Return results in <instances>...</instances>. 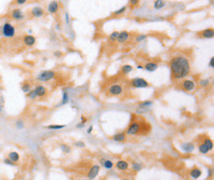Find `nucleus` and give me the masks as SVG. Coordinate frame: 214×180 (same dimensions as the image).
Listing matches in <instances>:
<instances>
[{"instance_id":"3","label":"nucleus","mask_w":214,"mask_h":180,"mask_svg":"<svg viewBox=\"0 0 214 180\" xmlns=\"http://www.w3.org/2000/svg\"><path fill=\"white\" fill-rule=\"evenodd\" d=\"M15 27L10 23H5L3 26H2V36L4 38H11L15 36Z\"/></svg>"},{"instance_id":"22","label":"nucleus","mask_w":214,"mask_h":180,"mask_svg":"<svg viewBox=\"0 0 214 180\" xmlns=\"http://www.w3.org/2000/svg\"><path fill=\"white\" fill-rule=\"evenodd\" d=\"M8 158H9L10 160H12L15 164V162H19L20 156H19V154L17 153V152H11V153H9V155H8Z\"/></svg>"},{"instance_id":"47","label":"nucleus","mask_w":214,"mask_h":180,"mask_svg":"<svg viewBox=\"0 0 214 180\" xmlns=\"http://www.w3.org/2000/svg\"><path fill=\"white\" fill-rule=\"evenodd\" d=\"M92 131H93V126H90V127L88 128V130H87V133H88V134H90V133H91Z\"/></svg>"},{"instance_id":"5","label":"nucleus","mask_w":214,"mask_h":180,"mask_svg":"<svg viewBox=\"0 0 214 180\" xmlns=\"http://www.w3.org/2000/svg\"><path fill=\"white\" fill-rule=\"evenodd\" d=\"M55 76V72L51 71V70H46V71H44L38 75V80L42 81V82H46V81H50L53 77Z\"/></svg>"},{"instance_id":"41","label":"nucleus","mask_w":214,"mask_h":180,"mask_svg":"<svg viewBox=\"0 0 214 180\" xmlns=\"http://www.w3.org/2000/svg\"><path fill=\"white\" fill-rule=\"evenodd\" d=\"M208 66H209L210 68H214V57H211L210 60H209Z\"/></svg>"},{"instance_id":"28","label":"nucleus","mask_w":214,"mask_h":180,"mask_svg":"<svg viewBox=\"0 0 214 180\" xmlns=\"http://www.w3.org/2000/svg\"><path fill=\"white\" fill-rule=\"evenodd\" d=\"M131 169L133 171H135V172H138V171H140L141 169H142V165H141L140 164H138V162H132V164H131Z\"/></svg>"},{"instance_id":"51","label":"nucleus","mask_w":214,"mask_h":180,"mask_svg":"<svg viewBox=\"0 0 214 180\" xmlns=\"http://www.w3.org/2000/svg\"><path fill=\"white\" fill-rule=\"evenodd\" d=\"M2 111V106H1V102H0V112Z\"/></svg>"},{"instance_id":"24","label":"nucleus","mask_w":214,"mask_h":180,"mask_svg":"<svg viewBox=\"0 0 214 180\" xmlns=\"http://www.w3.org/2000/svg\"><path fill=\"white\" fill-rule=\"evenodd\" d=\"M165 5H166V2L162 1V0H156V1H154V8L157 10L162 9L163 7H165Z\"/></svg>"},{"instance_id":"43","label":"nucleus","mask_w":214,"mask_h":180,"mask_svg":"<svg viewBox=\"0 0 214 180\" xmlns=\"http://www.w3.org/2000/svg\"><path fill=\"white\" fill-rule=\"evenodd\" d=\"M26 2H27L26 0H17L16 3L18 4V5H23V4H25Z\"/></svg>"},{"instance_id":"36","label":"nucleus","mask_w":214,"mask_h":180,"mask_svg":"<svg viewBox=\"0 0 214 180\" xmlns=\"http://www.w3.org/2000/svg\"><path fill=\"white\" fill-rule=\"evenodd\" d=\"M146 38H147V36L146 35H139V36H136L135 42H141L142 40H146Z\"/></svg>"},{"instance_id":"38","label":"nucleus","mask_w":214,"mask_h":180,"mask_svg":"<svg viewBox=\"0 0 214 180\" xmlns=\"http://www.w3.org/2000/svg\"><path fill=\"white\" fill-rule=\"evenodd\" d=\"M3 162H4L5 164H7V165H10V166H14V165H15L14 162H13L12 160H10L9 158H4V160H3Z\"/></svg>"},{"instance_id":"39","label":"nucleus","mask_w":214,"mask_h":180,"mask_svg":"<svg viewBox=\"0 0 214 180\" xmlns=\"http://www.w3.org/2000/svg\"><path fill=\"white\" fill-rule=\"evenodd\" d=\"M74 145H75L76 147H78V148H85V147H86L85 143L82 142V141H77V142L74 143Z\"/></svg>"},{"instance_id":"25","label":"nucleus","mask_w":214,"mask_h":180,"mask_svg":"<svg viewBox=\"0 0 214 180\" xmlns=\"http://www.w3.org/2000/svg\"><path fill=\"white\" fill-rule=\"evenodd\" d=\"M202 144L206 146L207 149H208L209 151H211V150L213 149V142H212V140H211L210 138H205L204 140H203Z\"/></svg>"},{"instance_id":"26","label":"nucleus","mask_w":214,"mask_h":180,"mask_svg":"<svg viewBox=\"0 0 214 180\" xmlns=\"http://www.w3.org/2000/svg\"><path fill=\"white\" fill-rule=\"evenodd\" d=\"M132 70H133V67H132L131 65H129V64H125V65H123V67H121V72L125 75H127L128 73H130Z\"/></svg>"},{"instance_id":"48","label":"nucleus","mask_w":214,"mask_h":180,"mask_svg":"<svg viewBox=\"0 0 214 180\" xmlns=\"http://www.w3.org/2000/svg\"><path fill=\"white\" fill-rule=\"evenodd\" d=\"M65 18H66V23H69V15H68V13H66L65 14Z\"/></svg>"},{"instance_id":"4","label":"nucleus","mask_w":214,"mask_h":180,"mask_svg":"<svg viewBox=\"0 0 214 180\" xmlns=\"http://www.w3.org/2000/svg\"><path fill=\"white\" fill-rule=\"evenodd\" d=\"M129 84L132 88H135V89H144V88H148L150 86L149 83L143 78L132 79V80L129 81Z\"/></svg>"},{"instance_id":"33","label":"nucleus","mask_w":214,"mask_h":180,"mask_svg":"<svg viewBox=\"0 0 214 180\" xmlns=\"http://www.w3.org/2000/svg\"><path fill=\"white\" fill-rule=\"evenodd\" d=\"M60 149H61V151H62L63 153H65V154H69L70 152H71V148H70L69 146L65 145V144H61L60 145Z\"/></svg>"},{"instance_id":"45","label":"nucleus","mask_w":214,"mask_h":180,"mask_svg":"<svg viewBox=\"0 0 214 180\" xmlns=\"http://www.w3.org/2000/svg\"><path fill=\"white\" fill-rule=\"evenodd\" d=\"M81 122H82V123H84V124L87 122V118L85 116H83V115L81 116Z\"/></svg>"},{"instance_id":"23","label":"nucleus","mask_w":214,"mask_h":180,"mask_svg":"<svg viewBox=\"0 0 214 180\" xmlns=\"http://www.w3.org/2000/svg\"><path fill=\"white\" fill-rule=\"evenodd\" d=\"M152 105H153V102H152V100H144V102H140V104H138L139 107L143 108V109H145L147 107H150V106H152Z\"/></svg>"},{"instance_id":"31","label":"nucleus","mask_w":214,"mask_h":180,"mask_svg":"<svg viewBox=\"0 0 214 180\" xmlns=\"http://www.w3.org/2000/svg\"><path fill=\"white\" fill-rule=\"evenodd\" d=\"M125 10H126V6H123V7H121V8H119V10H117V11H115V12H113V16H119V15H121V14H123V13L125 12Z\"/></svg>"},{"instance_id":"35","label":"nucleus","mask_w":214,"mask_h":180,"mask_svg":"<svg viewBox=\"0 0 214 180\" xmlns=\"http://www.w3.org/2000/svg\"><path fill=\"white\" fill-rule=\"evenodd\" d=\"M209 83H210L209 79H202V80L199 81V86H201V87H207V86L209 85Z\"/></svg>"},{"instance_id":"40","label":"nucleus","mask_w":214,"mask_h":180,"mask_svg":"<svg viewBox=\"0 0 214 180\" xmlns=\"http://www.w3.org/2000/svg\"><path fill=\"white\" fill-rule=\"evenodd\" d=\"M16 127L18 128V129H23V127H24V123H23L22 120H18V121L16 122Z\"/></svg>"},{"instance_id":"10","label":"nucleus","mask_w":214,"mask_h":180,"mask_svg":"<svg viewBox=\"0 0 214 180\" xmlns=\"http://www.w3.org/2000/svg\"><path fill=\"white\" fill-rule=\"evenodd\" d=\"M129 36H130V34L128 33L127 31L121 32V33L119 34V36H117V42H119V44H123V42H125L126 40L129 38Z\"/></svg>"},{"instance_id":"52","label":"nucleus","mask_w":214,"mask_h":180,"mask_svg":"<svg viewBox=\"0 0 214 180\" xmlns=\"http://www.w3.org/2000/svg\"><path fill=\"white\" fill-rule=\"evenodd\" d=\"M123 180H129V179H127V178H123Z\"/></svg>"},{"instance_id":"29","label":"nucleus","mask_w":214,"mask_h":180,"mask_svg":"<svg viewBox=\"0 0 214 180\" xmlns=\"http://www.w3.org/2000/svg\"><path fill=\"white\" fill-rule=\"evenodd\" d=\"M198 151H199L200 154H203V155H206V154H208L209 150L207 149V147L205 145H203L202 143L198 146Z\"/></svg>"},{"instance_id":"19","label":"nucleus","mask_w":214,"mask_h":180,"mask_svg":"<svg viewBox=\"0 0 214 180\" xmlns=\"http://www.w3.org/2000/svg\"><path fill=\"white\" fill-rule=\"evenodd\" d=\"M113 140L115 142H125L126 140V134L125 132H119L117 133L113 136Z\"/></svg>"},{"instance_id":"21","label":"nucleus","mask_w":214,"mask_h":180,"mask_svg":"<svg viewBox=\"0 0 214 180\" xmlns=\"http://www.w3.org/2000/svg\"><path fill=\"white\" fill-rule=\"evenodd\" d=\"M181 148L186 153H190L194 150V145L192 143H186V144L181 145Z\"/></svg>"},{"instance_id":"17","label":"nucleus","mask_w":214,"mask_h":180,"mask_svg":"<svg viewBox=\"0 0 214 180\" xmlns=\"http://www.w3.org/2000/svg\"><path fill=\"white\" fill-rule=\"evenodd\" d=\"M199 35L203 38H212L214 36V31L213 29H205L202 32H200Z\"/></svg>"},{"instance_id":"37","label":"nucleus","mask_w":214,"mask_h":180,"mask_svg":"<svg viewBox=\"0 0 214 180\" xmlns=\"http://www.w3.org/2000/svg\"><path fill=\"white\" fill-rule=\"evenodd\" d=\"M28 95V98H30V100H35L36 98H38L37 95H36V92L34 91V90H32L31 92H30L29 94H27Z\"/></svg>"},{"instance_id":"2","label":"nucleus","mask_w":214,"mask_h":180,"mask_svg":"<svg viewBox=\"0 0 214 180\" xmlns=\"http://www.w3.org/2000/svg\"><path fill=\"white\" fill-rule=\"evenodd\" d=\"M143 129V125L139 121H132L129 124L127 130H126L125 134L127 136H133V135H137L140 133L141 130Z\"/></svg>"},{"instance_id":"14","label":"nucleus","mask_w":214,"mask_h":180,"mask_svg":"<svg viewBox=\"0 0 214 180\" xmlns=\"http://www.w3.org/2000/svg\"><path fill=\"white\" fill-rule=\"evenodd\" d=\"M59 8V4L57 1H51L48 6V11L50 13V14H55L57 11H58Z\"/></svg>"},{"instance_id":"15","label":"nucleus","mask_w":214,"mask_h":180,"mask_svg":"<svg viewBox=\"0 0 214 180\" xmlns=\"http://www.w3.org/2000/svg\"><path fill=\"white\" fill-rule=\"evenodd\" d=\"M34 91L36 92V95H37V96H40V98H42V96H44L46 95V88L44 87V86L42 85H38L37 86V87L34 89Z\"/></svg>"},{"instance_id":"46","label":"nucleus","mask_w":214,"mask_h":180,"mask_svg":"<svg viewBox=\"0 0 214 180\" xmlns=\"http://www.w3.org/2000/svg\"><path fill=\"white\" fill-rule=\"evenodd\" d=\"M84 126H85V124L81 122V123L77 124V126H76V127H77V128H83V127H84Z\"/></svg>"},{"instance_id":"42","label":"nucleus","mask_w":214,"mask_h":180,"mask_svg":"<svg viewBox=\"0 0 214 180\" xmlns=\"http://www.w3.org/2000/svg\"><path fill=\"white\" fill-rule=\"evenodd\" d=\"M129 3H130V5H131V6H136V5H138V4H139V1H138V0H130Z\"/></svg>"},{"instance_id":"49","label":"nucleus","mask_w":214,"mask_h":180,"mask_svg":"<svg viewBox=\"0 0 214 180\" xmlns=\"http://www.w3.org/2000/svg\"><path fill=\"white\" fill-rule=\"evenodd\" d=\"M211 175H212V169L209 168L208 169V177H211Z\"/></svg>"},{"instance_id":"11","label":"nucleus","mask_w":214,"mask_h":180,"mask_svg":"<svg viewBox=\"0 0 214 180\" xmlns=\"http://www.w3.org/2000/svg\"><path fill=\"white\" fill-rule=\"evenodd\" d=\"M158 64L156 62H147L144 66H143V69L146 70L148 72H155L156 70L158 69Z\"/></svg>"},{"instance_id":"13","label":"nucleus","mask_w":214,"mask_h":180,"mask_svg":"<svg viewBox=\"0 0 214 180\" xmlns=\"http://www.w3.org/2000/svg\"><path fill=\"white\" fill-rule=\"evenodd\" d=\"M201 174H202V171L200 170L199 168H197V167L192 168L191 170L189 171V176H190V178H192V179H194V180L199 179L200 176H201Z\"/></svg>"},{"instance_id":"12","label":"nucleus","mask_w":214,"mask_h":180,"mask_svg":"<svg viewBox=\"0 0 214 180\" xmlns=\"http://www.w3.org/2000/svg\"><path fill=\"white\" fill-rule=\"evenodd\" d=\"M12 18L16 21H22L24 19V13L22 12V10L20 9H14L12 11L11 14Z\"/></svg>"},{"instance_id":"1","label":"nucleus","mask_w":214,"mask_h":180,"mask_svg":"<svg viewBox=\"0 0 214 180\" xmlns=\"http://www.w3.org/2000/svg\"><path fill=\"white\" fill-rule=\"evenodd\" d=\"M170 69L172 77L176 80L186 78L190 72L189 59L183 55H177L173 57L170 61Z\"/></svg>"},{"instance_id":"44","label":"nucleus","mask_w":214,"mask_h":180,"mask_svg":"<svg viewBox=\"0 0 214 180\" xmlns=\"http://www.w3.org/2000/svg\"><path fill=\"white\" fill-rule=\"evenodd\" d=\"M54 55H55L56 57H60L61 55H62V53H61L60 51H55V52H54Z\"/></svg>"},{"instance_id":"9","label":"nucleus","mask_w":214,"mask_h":180,"mask_svg":"<svg viewBox=\"0 0 214 180\" xmlns=\"http://www.w3.org/2000/svg\"><path fill=\"white\" fill-rule=\"evenodd\" d=\"M115 167L121 171H126L129 168V164H128V162H126V160H117V164H115Z\"/></svg>"},{"instance_id":"20","label":"nucleus","mask_w":214,"mask_h":180,"mask_svg":"<svg viewBox=\"0 0 214 180\" xmlns=\"http://www.w3.org/2000/svg\"><path fill=\"white\" fill-rule=\"evenodd\" d=\"M100 164H101L103 167L106 169H112L113 167V162L110 160H107V158H101Z\"/></svg>"},{"instance_id":"32","label":"nucleus","mask_w":214,"mask_h":180,"mask_svg":"<svg viewBox=\"0 0 214 180\" xmlns=\"http://www.w3.org/2000/svg\"><path fill=\"white\" fill-rule=\"evenodd\" d=\"M65 127V125H56V124H52V125H48V129H50V130H59V129H62V128Z\"/></svg>"},{"instance_id":"16","label":"nucleus","mask_w":214,"mask_h":180,"mask_svg":"<svg viewBox=\"0 0 214 180\" xmlns=\"http://www.w3.org/2000/svg\"><path fill=\"white\" fill-rule=\"evenodd\" d=\"M44 9L42 7H40V6H36V7H34L32 9V15L34 17H36V18H40V17L44 16Z\"/></svg>"},{"instance_id":"18","label":"nucleus","mask_w":214,"mask_h":180,"mask_svg":"<svg viewBox=\"0 0 214 180\" xmlns=\"http://www.w3.org/2000/svg\"><path fill=\"white\" fill-rule=\"evenodd\" d=\"M24 44L27 46H33L36 44V38L31 35H27L24 36Z\"/></svg>"},{"instance_id":"8","label":"nucleus","mask_w":214,"mask_h":180,"mask_svg":"<svg viewBox=\"0 0 214 180\" xmlns=\"http://www.w3.org/2000/svg\"><path fill=\"white\" fill-rule=\"evenodd\" d=\"M182 88H183V90H185L187 92H191L195 89V84H194L193 81L186 79V80H184L182 82Z\"/></svg>"},{"instance_id":"34","label":"nucleus","mask_w":214,"mask_h":180,"mask_svg":"<svg viewBox=\"0 0 214 180\" xmlns=\"http://www.w3.org/2000/svg\"><path fill=\"white\" fill-rule=\"evenodd\" d=\"M119 32H117V31L113 32V33L110 35V36H109V38H110L111 42H115V40H117V36H119Z\"/></svg>"},{"instance_id":"6","label":"nucleus","mask_w":214,"mask_h":180,"mask_svg":"<svg viewBox=\"0 0 214 180\" xmlns=\"http://www.w3.org/2000/svg\"><path fill=\"white\" fill-rule=\"evenodd\" d=\"M100 170H101V165L99 164H94L91 168L89 169L88 173H87V177L89 180H94L97 177V175L99 174Z\"/></svg>"},{"instance_id":"53","label":"nucleus","mask_w":214,"mask_h":180,"mask_svg":"<svg viewBox=\"0 0 214 180\" xmlns=\"http://www.w3.org/2000/svg\"><path fill=\"white\" fill-rule=\"evenodd\" d=\"M84 180H89V179H84Z\"/></svg>"},{"instance_id":"27","label":"nucleus","mask_w":214,"mask_h":180,"mask_svg":"<svg viewBox=\"0 0 214 180\" xmlns=\"http://www.w3.org/2000/svg\"><path fill=\"white\" fill-rule=\"evenodd\" d=\"M22 91L24 92L26 94H29L30 92L32 91V86L31 84H29V83H24V84L22 85Z\"/></svg>"},{"instance_id":"50","label":"nucleus","mask_w":214,"mask_h":180,"mask_svg":"<svg viewBox=\"0 0 214 180\" xmlns=\"http://www.w3.org/2000/svg\"><path fill=\"white\" fill-rule=\"evenodd\" d=\"M137 69L142 70V69H143V66H142V65H138V66H137Z\"/></svg>"},{"instance_id":"7","label":"nucleus","mask_w":214,"mask_h":180,"mask_svg":"<svg viewBox=\"0 0 214 180\" xmlns=\"http://www.w3.org/2000/svg\"><path fill=\"white\" fill-rule=\"evenodd\" d=\"M123 89L121 85L119 84H113L109 88V94L111 96H119L123 93Z\"/></svg>"},{"instance_id":"30","label":"nucleus","mask_w":214,"mask_h":180,"mask_svg":"<svg viewBox=\"0 0 214 180\" xmlns=\"http://www.w3.org/2000/svg\"><path fill=\"white\" fill-rule=\"evenodd\" d=\"M69 102V96H68L67 92L63 91L62 93V100H61V104H66Z\"/></svg>"}]
</instances>
